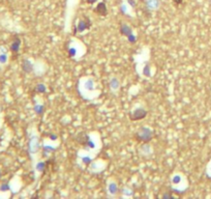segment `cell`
Instances as JSON below:
<instances>
[{
    "mask_svg": "<svg viewBox=\"0 0 211 199\" xmlns=\"http://www.w3.org/2000/svg\"><path fill=\"white\" fill-rule=\"evenodd\" d=\"M19 44H20L19 40L15 41L14 44L11 45V51H13V52H17V51H18V47H19Z\"/></svg>",
    "mask_w": 211,
    "mask_h": 199,
    "instance_id": "obj_1",
    "label": "cell"
}]
</instances>
